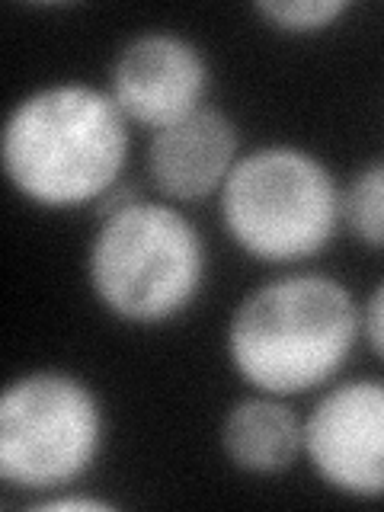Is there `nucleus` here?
Returning a JSON list of instances; mask_svg holds the SVG:
<instances>
[{"label":"nucleus","mask_w":384,"mask_h":512,"mask_svg":"<svg viewBox=\"0 0 384 512\" xmlns=\"http://www.w3.org/2000/svg\"><path fill=\"white\" fill-rule=\"evenodd\" d=\"M132 125L106 87L52 80L26 90L0 128V167L26 205L52 215L100 208L125 183Z\"/></svg>","instance_id":"1"},{"label":"nucleus","mask_w":384,"mask_h":512,"mask_svg":"<svg viewBox=\"0 0 384 512\" xmlns=\"http://www.w3.org/2000/svg\"><path fill=\"white\" fill-rule=\"evenodd\" d=\"M352 13L349 0H263L253 16L266 29L288 39H314L336 29Z\"/></svg>","instance_id":"11"},{"label":"nucleus","mask_w":384,"mask_h":512,"mask_svg":"<svg viewBox=\"0 0 384 512\" xmlns=\"http://www.w3.org/2000/svg\"><path fill=\"white\" fill-rule=\"evenodd\" d=\"M109 436L100 391L71 368H29L0 394V480L42 500L80 487Z\"/></svg>","instance_id":"5"},{"label":"nucleus","mask_w":384,"mask_h":512,"mask_svg":"<svg viewBox=\"0 0 384 512\" xmlns=\"http://www.w3.org/2000/svg\"><path fill=\"white\" fill-rule=\"evenodd\" d=\"M240 154H244V138L237 122L224 109L205 106L148 138L144 170L157 189V199L186 208L218 199Z\"/></svg>","instance_id":"8"},{"label":"nucleus","mask_w":384,"mask_h":512,"mask_svg":"<svg viewBox=\"0 0 384 512\" xmlns=\"http://www.w3.org/2000/svg\"><path fill=\"white\" fill-rule=\"evenodd\" d=\"M359 314H362V343L378 362H384V276L359 301Z\"/></svg>","instance_id":"12"},{"label":"nucleus","mask_w":384,"mask_h":512,"mask_svg":"<svg viewBox=\"0 0 384 512\" xmlns=\"http://www.w3.org/2000/svg\"><path fill=\"white\" fill-rule=\"evenodd\" d=\"M212 61L205 48L173 29H148L112 55L106 90L132 128L148 135L212 106Z\"/></svg>","instance_id":"7"},{"label":"nucleus","mask_w":384,"mask_h":512,"mask_svg":"<svg viewBox=\"0 0 384 512\" xmlns=\"http://www.w3.org/2000/svg\"><path fill=\"white\" fill-rule=\"evenodd\" d=\"M32 506L42 509V512H109V509H116V503L106 500V496L84 493L80 487L48 493V496H42V500H32Z\"/></svg>","instance_id":"13"},{"label":"nucleus","mask_w":384,"mask_h":512,"mask_svg":"<svg viewBox=\"0 0 384 512\" xmlns=\"http://www.w3.org/2000/svg\"><path fill=\"white\" fill-rule=\"evenodd\" d=\"M362 343L356 292L311 266L279 269L234 304L224 359L247 391L298 400L343 378Z\"/></svg>","instance_id":"2"},{"label":"nucleus","mask_w":384,"mask_h":512,"mask_svg":"<svg viewBox=\"0 0 384 512\" xmlns=\"http://www.w3.org/2000/svg\"><path fill=\"white\" fill-rule=\"evenodd\" d=\"M212 256L183 205L138 196L96 215L84 279L106 317L135 330L183 320L199 304Z\"/></svg>","instance_id":"3"},{"label":"nucleus","mask_w":384,"mask_h":512,"mask_svg":"<svg viewBox=\"0 0 384 512\" xmlns=\"http://www.w3.org/2000/svg\"><path fill=\"white\" fill-rule=\"evenodd\" d=\"M340 215L356 244L384 253V160H368L343 183Z\"/></svg>","instance_id":"10"},{"label":"nucleus","mask_w":384,"mask_h":512,"mask_svg":"<svg viewBox=\"0 0 384 512\" xmlns=\"http://www.w3.org/2000/svg\"><path fill=\"white\" fill-rule=\"evenodd\" d=\"M304 461L330 493L384 503V378H336L304 413Z\"/></svg>","instance_id":"6"},{"label":"nucleus","mask_w":384,"mask_h":512,"mask_svg":"<svg viewBox=\"0 0 384 512\" xmlns=\"http://www.w3.org/2000/svg\"><path fill=\"white\" fill-rule=\"evenodd\" d=\"M218 448L247 477H282L304 461V416L292 400L247 391L224 410Z\"/></svg>","instance_id":"9"},{"label":"nucleus","mask_w":384,"mask_h":512,"mask_svg":"<svg viewBox=\"0 0 384 512\" xmlns=\"http://www.w3.org/2000/svg\"><path fill=\"white\" fill-rule=\"evenodd\" d=\"M340 202V176L295 141L244 148L215 199L234 250L269 269H301L324 256L343 231Z\"/></svg>","instance_id":"4"}]
</instances>
